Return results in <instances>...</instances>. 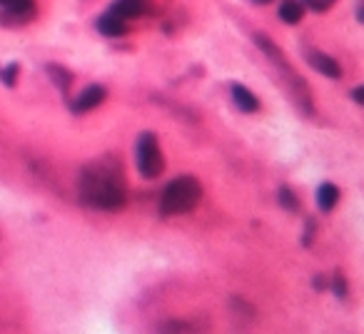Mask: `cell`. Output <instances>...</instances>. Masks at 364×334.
<instances>
[{
    "instance_id": "obj_1",
    "label": "cell",
    "mask_w": 364,
    "mask_h": 334,
    "mask_svg": "<svg viewBox=\"0 0 364 334\" xmlns=\"http://www.w3.org/2000/svg\"><path fill=\"white\" fill-rule=\"evenodd\" d=\"M80 200L95 210H120L125 205V180L115 160H98L80 172Z\"/></svg>"
},
{
    "instance_id": "obj_2",
    "label": "cell",
    "mask_w": 364,
    "mask_h": 334,
    "mask_svg": "<svg viewBox=\"0 0 364 334\" xmlns=\"http://www.w3.org/2000/svg\"><path fill=\"white\" fill-rule=\"evenodd\" d=\"M254 43H257V48L267 55L269 63L275 65L277 73H282L285 85H287V90H290L292 100L297 102V107H300V110H305L307 115H312V93H310V88H307L305 80H302L300 75L292 70V65L287 63L285 53H282V50L277 48V45L272 43L267 35H262V32H257V35H254Z\"/></svg>"
},
{
    "instance_id": "obj_3",
    "label": "cell",
    "mask_w": 364,
    "mask_h": 334,
    "mask_svg": "<svg viewBox=\"0 0 364 334\" xmlns=\"http://www.w3.org/2000/svg\"><path fill=\"white\" fill-rule=\"evenodd\" d=\"M200 197H202V187L195 177L190 175L175 177L163 190V195H160V213L168 215V217L170 215H185L190 210H195Z\"/></svg>"
},
{
    "instance_id": "obj_4",
    "label": "cell",
    "mask_w": 364,
    "mask_h": 334,
    "mask_svg": "<svg viewBox=\"0 0 364 334\" xmlns=\"http://www.w3.org/2000/svg\"><path fill=\"white\" fill-rule=\"evenodd\" d=\"M135 162H138L140 175L148 180H155L165 170L163 153H160L158 138L153 133H140L138 145H135Z\"/></svg>"
},
{
    "instance_id": "obj_5",
    "label": "cell",
    "mask_w": 364,
    "mask_h": 334,
    "mask_svg": "<svg viewBox=\"0 0 364 334\" xmlns=\"http://www.w3.org/2000/svg\"><path fill=\"white\" fill-rule=\"evenodd\" d=\"M3 6V23L8 28L23 25L35 16V0H0Z\"/></svg>"
},
{
    "instance_id": "obj_6",
    "label": "cell",
    "mask_w": 364,
    "mask_h": 334,
    "mask_svg": "<svg viewBox=\"0 0 364 334\" xmlns=\"http://www.w3.org/2000/svg\"><path fill=\"white\" fill-rule=\"evenodd\" d=\"M158 334H210V324L202 317L168 319V322L158 324Z\"/></svg>"
},
{
    "instance_id": "obj_7",
    "label": "cell",
    "mask_w": 364,
    "mask_h": 334,
    "mask_svg": "<svg viewBox=\"0 0 364 334\" xmlns=\"http://www.w3.org/2000/svg\"><path fill=\"white\" fill-rule=\"evenodd\" d=\"M107 97V90L102 85H90L80 93L78 97L73 100V112H90L95 110L98 105H102Z\"/></svg>"
},
{
    "instance_id": "obj_8",
    "label": "cell",
    "mask_w": 364,
    "mask_h": 334,
    "mask_svg": "<svg viewBox=\"0 0 364 334\" xmlns=\"http://www.w3.org/2000/svg\"><path fill=\"white\" fill-rule=\"evenodd\" d=\"M307 60H310V65L317 70V73L327 75V78H332V80L342 78V68H339V63L334 58H329L327 53H319V50H310V53H307Z\"/></svg>"
},
{
    "instance_id": "obj_9",
    "label": "cell",
    "mask_w": 364,
    "mask_h": 334,
    "mask_svg": "<svg viewBox=\"0 0 364 334\" xmlns=\"http://www.w3.org/2000/svg\"><path fill=\"white\" fill-rule=\"evenodd\" d=\"M98 30L107 37H120L127 32V25H125V18L115 16V13H107V16L98 18Z\"/></svg>"
},
{
    "instance_id": "obj_10",
    "label": "cell",
    "mask_w": 364,
    "mask_h": 334,
    "mask_svg": "<svg viewBox=\"0 0 364 334\" xmlns=\"http://www.w3.org/2000/svg\"><path fill=\"white\" fill-rule=\"evenodd\" d=\"M110 13H115V16L125 18V20H130V18H138L145 13V0H115L110 8Z\"/></svg>"
},
{
    "instance_id": "obj_11",
    "label": "cell",
    "mask_w": 364,
    "mask_h": 334,
    "mask_svg": "<svg viewBox=\"0 0 364 334\" xmlns=\"http://www.w3.org/2000/svg\"><path fill=\"white\" fill-rule=\"evenodd\" d=\"M339 200V190L332 185V182H322V185L317 187V207L322 210V213H329Z\"/></svg>"
},
{
    "instance_id": "obj_12",
    "label": "cell",
    "mask_w": 364,
    "mask_h": 334,
    "mask_svg": "<svg viewBox=\"0 0 364 334\" xmlns=\"http://www.w3.org/2000/svg\"><path fill=\"white\" fill-rule=\"evenodd\" d=\"M233 100H235V105H237L242 112H254L259 107L257 97H254L245 85H240V83H235V85H233Z\"/></svg>"
},
{
    "instance_id": "obj_13",
    "label": "cell",
    "mask_w": 364,
    "mask_h": 334,
    "mask_svg": "<svg viewBox=\"0 0 364 334\" xmlns=\"http://www.w3.org/2000/svg\"><path fill=\"white\" fill-rule=\"evenodd\" d=\"M305 3L302 0H282L280 3V18L287 23V25H295V23L302 20L305 16Z\"/></svg>"
},
{
    "instance_id": "obj_14",
    "label": "cell",
    "mask_w": 364,
    "mask_h": 334,
    "mask_svg": "<svg viewBox=\"0 0 364 334\" xmlns=\"http://www.w3.org/2000/svg\"><path fill=\"white\" fill-rule=\"evenodd\" d=\"M48 75H50V78H53L55 88H58L60 93H68V90H70V85H73V75H70L68 70L63 68V65L50 63V65H48Z\"/></svg>"
},
{
    "instance_id": "obj_15",
    "label": "cell",
    "mask_w": 364,
    "mask_h": 334,
    "mask_svg": "<svg viewBox=\"0 0 364 334\" xmlns=\"http://www.w3.org/2000/svg\"><path fill=\"white\" fill-rule=\"evenodd\" d=\"M277 200H280V205L287 207L290 213H295L297 207H300V202H297L295 192H292L290 187H280V192H277Z\"/></svg>"
},
{
    "instance_id": "obj_16",
    "label": "cell",
    "mask_w": 364,
    "mask_h": 334,
    "mask_svg": "<svg viewBox=\"0 0 364 334\" xmlns=\"http://www.w3.org/2000/svg\"><path fill=\"white\" fill-rule=\"evenodd\" d=\"M332 290H334V294H337L339 299L347 297V280H344L342 272H334V277H332Z\"/></svg>"
},
{
    "instance_id": "obj_17",
    "label": "cell",
    "mask_w": 364,
    "mask_h": 334,
    "mask_svg": "<svg viewBox=\"0 0 364 334\" xmlns=\"http://www.w3.org/2000/svg\"><path fill=\"white\" fill-rule=\"evenodd\" d=\"M337 0H305V6L307 8H312L315 13H324V11H329V8L334 6Z\"/></svg>"
},
{
    "instance_id": "obj_18",
    "label": "cell",
    "mask_w": 364,
    "mask_h": 334,
    "mask_svg": "<svg viewBox=\"0 0 364 334\" xmlns=\"http://www.w3.org/2000/svg\"><path fill=\"white\" fill-rule=\"evenodd\" d=\"M18 70H20V65H18V63H11L6 70H3V83H6L8 88L16 85V75H18Z\"/></svg>"
},
{
    "instance_id": "obj_19",
    "label": "cell",
    "mask_w": 364,
    "mask_h": 334,
    "mask_svg": "<svg viewBox=\"0 0 364 334\" xmlns=\"http://www.w3.org/2000/svg\"><path fill=\"white\" fill-rule=\"evenodd\" d=\"M352 100L359 102V105H364V85L362 88H354V90H352Z\"/></svg>"
},
{
    "instance_id": "obj_20",
    "label": "cell",
    "mask_w": 364,
    "mask_h": 334,
    "mask_svg": "<svg viewBox=\"0 0 364 334\" xmlns=\"http://www.w3.org/2000/svg\"><path fill=\"white\" fill-rule=\"evenodd\" d=\"M252 3H257V6H267V3H272V0H252Z\"/></svg>"
}]
</instances>
